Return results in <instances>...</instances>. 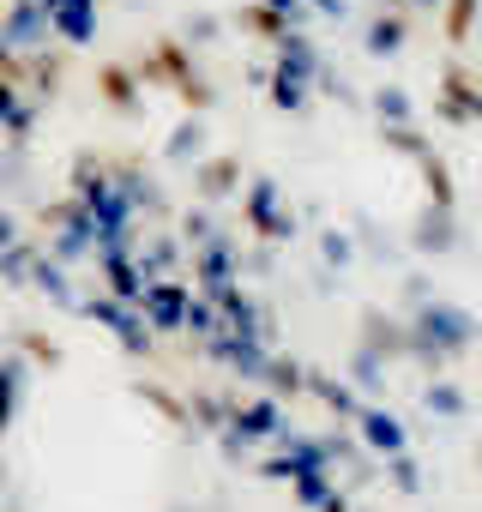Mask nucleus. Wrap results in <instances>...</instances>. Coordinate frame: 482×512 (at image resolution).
Wrapping results in <instances>:
<instances>
[{"instance_id":"1","label":"nucleus","mask_w":482,"mask_h":512,"mask_svg":"<svg viewBox=\"0 0 482 512\" xmlns=\"http://www.w3.org/2000/svg\"><path fill=\"white\" fill-rule=\"evenodd\" d=\"M13 416H19V368L0 362V434L13 428Z\"/></svg>"}]
</instances>
